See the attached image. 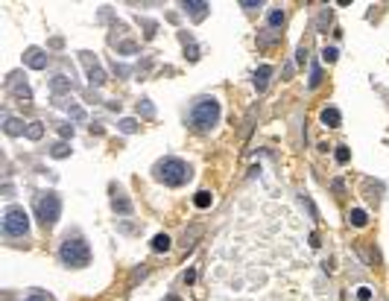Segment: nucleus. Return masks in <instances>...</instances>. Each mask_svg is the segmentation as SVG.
I'll list each match as a JSON object with an SVG mask.
<instances>
[{
  "mask_svg": "<svg viewBox=\"0 0 389 301\" xmlns=\"http://www.w3.org/2000/svg\"><path fill=\"white\" fill-rule=\"evenodd\" d=\"M24 62H26V68L44 70V68H47V62H50V56L41 50V47H29V50L24 53Z\"/></svg>",
  "mask_w": 389,
  "mask_h": 301,
  "instance_id": "0eeeda50",
  "label": "nucleus"
},
{
  "mask_svg": "<svg viewBox=\"0 0 389 301\" xmlns=\"http://www.w3.org/2000/svg\"><path fill=\"white\" fill-rule=\"evenodd\" d=\"M211 202H214V196L208 190H199V193L193 196V205H196V208H211Z\"/></svg>",
  "mask_w": 389,
  "mask_h": 301,
  "instance_id": "4468645a",
  "label": "nucleus"
},
{
  "mask_svg": "<svg viewBox=\"0 0 389 301\" xmlns=\"http://www.w3.org/2000/svg\"><path fill=\"white\" fill-rule=\"evenodd\" d=\"M319 82H322V70L313 65V68H310V88H316Z\"/></svg>",
  "mask_w": 389,
  "mask_h": 301,
  "instance_id": "b1692460",
  "label": "nucleus"
},
{
  "mask_svg": "<svg viewBox=\"0 0 389 301\" xmlns=\"http://www.w3.org/2000/svg\"><path fill=\"white\" fill-rule=\"evenodd\" d=\"M29 231V217H26L24 208H18V205H9V208L3 210V234L6 237H24Z\"/></svg>",
  "mask_w": 389,
  "mask_h": 301,
  "instance_id": "39448f33",
  "label": "nucleus"
},
{
  "mask_svg": "<svg viewBox=\"0 0 389 301\" xmlns=\"http://www.w3.org/2000/svg\"><path fill=\"white\" fill-rule=\"evenodd\" d=\"M322 62H337V47H325V50H322Z\"/></svg>",
  "mask_w": 389,
  "mask_h": 301,
  "instance_id": "5701e85b",
  "label": "nucleus"
},
{
  "mask_svg": "<svg viewBox=\"0 0 389 301\" xmlns=\"http://www.w3.org/2000/svg\"><path fill=\"white\" fill-rule=\"evenodd\" d=\"M281 23H284V12L281 9H272L270 12V26L275 29V26H281Z\"/></svg>",
  "mask_w": 389,
  "mask_h": 301,
  "instance_id": "a211bd4d",
  "label": "nucleus"
},
{
  "mask_svg": "<svg viewBox=\"0 0 389 301\" xmlns=\"http://www.w3.org/2000/svg\"><path fill=\"white\" fill-rule=\"evenodd\" d=\"M111 208L117 210V214H132V202L123 193H114V199H111Z\"/></svg>",
  "mask_w": 389,
  "mask_h": 301,
  "instance_id": "9b49d317",
  "label": "nucleus"
},
{
  "mask_svg": "<svg viewBox=\"0 0 389 301\" xmlns=\"http://www.w3.org/2000/svg\"><path fill=\"white\" fill-rule=\"evenodd\" d=\"M322 123H325V126H340L342 114L337 111V108H325V111H322Z\"/></svg>",
  "mask_w": 389,
  "mask_h": 301,
  "instance_id": "ddd939ff",
  "label": "nucleus"
},
{
  "mask_svg": "<svg viewBox=\"0 0 389 301\" xmlns=\"http://www.w3.org/2000/svg\"><path fill=\"white\" fill-rule=\"evenodd\" d=\"M305 62H307V50L302 47V50H298V65H305Z\"/></svg>",
  "mask_w": 389,
  "mask_h": 301,
  "instance_id": "c85d7f7f",
  "label": "nucleus"
},
{
  "mask_svg": "<svg viewBox=\"0 0 389 301\" xmlns=\"http://www.w3.org/2000/svg\"><path fill=\"white\" fill-rule=\"evenodd\" d=\"M155 178L164 182L167 187H182L190 178V167L182 158H164L155 164Z\"/></svg>",
  "mask_w": 389,
  "mask_h": 301,
  "instance_id": "f03ea898",
  "label": "nucleus"
},
{
  "mask_svg": "<svg viewBox=\"0 0 389 301\" xmlns=\"http://www.w3.org/2000/svg\"><path fill=\"white\" fill-rule=\"evenodd\" d=\"M44 135V129H41V123H29V129H26V138L29 140H38Z\"/></svg>",
  "mask_w": 389,
  "mask_h": 301,
  "instance_id": "f3484780",
  "label": "nucleus"
},
{
  "mask_svg": "<svg viewBox=\"0 0 389 301\" xmlns=\"http://www.w3.org/2000/svg\"><path fill=\"white\" fill-rule=\"evenodd\" d=\"M59 132H62V138H73V126H71V123H59Z\"/></svg>",
  "mask_w": 389,
  "mask_h": 301,
  "instance_id": "a878e982",
  "label": "nucleus"
},
{
  "mask_svg": "<svg viewBox=\"0 0 389 301\" xmlns=\"http://www.w3.org/2000/svg\"><path fill=\"white\" fill-rule=\"evenodd\" d=\"M65 88H71V82H68V76H56V79H53V94L65 91Z\"/></svg>",
  "mask_w": 389,
  "mask_h": 301,
  "instance_id": "412c9836",
  "label": "nucleus"
},
{
  "mask_svg": "<svg viewBox=\"0 0 389 301\" xmlns=\"http://www.w3.org/2000/svg\"><path fill=\"white\" fill-rule=\"evenodd\" d=\"M334 158L340 164H348V158H351V152H348V146H337V152H334Z\"/></svg>",
  "mask_w": 389,
  "mask_h": 301,
  "instance_id": "4be33fe9",
  "label": "nucleus"
},
{
  "mask_svg": "<svg viewBox=\"0 0 389 301\" xmlns=\"http://www.w3.org/2000/svg\"><path fill=\"white\" fill-rule=\"evenodd\" d=\"M220 120V103L214 100V97H202V100H196V103L190 105L188 111V123L193 129H199V132H208V129L214 126Z\"/></svg>",
  "mask_w": 389,
  "mask_h": 301,
  "instance_id": "f257e3e1",
  "label": "nucleus"
},
{
  "mask_svg": "<svg viewBox=\"0 0 389 301\" xmlns=\"http://www.w3.org/2000/svg\"><path fill=\"white\" fill-rule=\"evenodd\" d=\"M138 111H141L143 117H155V108H153L149 100H141V103H138Z\"/></svg>",
  "mask_w": 389,
  "mask_h": 301,
  "instance_id": "6ab92c4d",
  "label": "nucleus"
},
{
  "mask_svg": "<svg viewBox=\"0 0 389 301\" xmlns=\"http://www.w3.org/2000/svg\"><path fill=\"white\" fill-rule=\"evenodd\" d=\"M26 301H53V298H50V295H47V292H29V298H26Z\"/></svg>",
  "mask_w": 389,
  "mask_h": 301,
  "instance_id": "393cba45",
  "label": "nucleus"
},
{
  "mask_svg": "<svg viewBox=\"0 0 389 301\" xmlns=\"http://www.w3.org/2000/svg\"><path fill=\"white\" fill-rule=\"evenodd\" d=\"M3 129H6V135L15 138V135H24L29 126H26L24 120H18V117H3Z\"/></svg>",
  "mask_w": 389,
  "mask_h": 301,
  "instance_id": "6e6552de",
  "label": "nucleus"
},
{
  "mask_svg": "<svg viewBox=\"0 0 389 301\" xmlns=\"http://www.w3.org/2000/svg\"><path fill=\"white\" fill-rule=\"evenodd\" d=\"M50 155H53V158H68V155H71V146H68V143H56V146L50 149Z\"/></svg>",
  "mask_w": 389,
  "mask_h": 301,
  "instance_id": "dca6fc26",
  "label": "nucleus"
},
{
  "mask_svg": "<svg viewBox=\"0 0 389 301\" xmlns=\"http://www.w3.org/2000/svg\"><path fill=\"white\" fill-rule=\"evenodd\" d=\"M185 9L193 15V21H202V18L208 15V9H211V6H208L205 0H190V3H185Z\"/></svg>",
  "mask_w": 389,
  "mask_h": 301,
  "instance_id": "1a4fd4ad",
  "label": "nucleus"
},
{
  "mask_svg": "<svg viewBox=\"0 0 389 301\" xmlns=\"http://www.w3.org/2000/svg\"><path fill=\"white\" fill-rule=\"evenodd\" d=\"M270 76H272V68H270V65H260V68L255 70V88L263 91V88L270 85Z\"/></svg>",
  "mask_w": 389,
  "mask_h": 301,
  "instance_id": "9d476101",
  "label": "nucleus"
},
{
  "mask_svg": "<svg viewBox=\"0 0 389 301\" xmlns=\"http://www.w3.org/2000/svg\"><path fill=\"white\" fill-rule=\"evenodd\" d=\"M62 214V199L53 193V190H47V193H41V196H36V220L44 225V228H53L56 225V220H59Z\"/></svg>",
  "mask_w": 389,
  "mask_h": 301,
  "instance_id": "20e7f679",
  "label": "nucleus"
},
{
  "mask_svg": "<svg viewBox=\"0 0 389 301\" xmlns=\"http://www.w3.org/2000/svg\"><path fill=\"white\" fill-rule=\"evenodd\" d=\"M59 257L65 266H73V269H82L91 263V249L85 243L82 237H68L59 249Z\"/></svg>",
  "mask_w": 389,
  "mask_h": 301,
  "instance_id": "7ed1b4c3",
  "label": "nucleus"
},
{
  "mask_svg": "<svg viewBox=\"0 0 389 301\" xmlns=\"http://www.w3.org/2000/svg\"><path fill=\"white\" fill-rule=\"evenodd\" d=\"M240 6H243V9H258L260 3H252V0H243V3H240Z\"/></svg>",
  "mask_w": 389,
  "mask_h": 301,
  "instance_id": "cd10ccee",
  "label": "nucleus"
},
{
  "mask_svg": "<svg viewBox=\"0 0 389 301\" xmlns=\"http://www.w3.org/2000/svg\"><path fill=\"white\" fill-rule=\"evenodd\" d=\"M357 298H360V301H369V298H372V290H369V287H360V290H357Z\"/></svg>",
  "mask_w": 389,
  "mask_h": 301,
  "instance_id": "bb28decb",
  "label": "nucleus"
},
{
  "mask_svg": "<svg viewBox=\"0 0 389 301\" xmlns=\"http://www.w3.org/2000/svg\"><path fill=\"white\" fill-rule=\"evenodd\" d=\"M82 65H85V70H88V79H91V85H103L106 82V73H103V68H100V62H97V56H91V53H82Z\"/></svg>",
  "mask_w": 389,
  "mask_h": 301,
  "instance_id": "423d86ee",
  "label": "nucleus"
},
{
  "mask_svg": "<svg viewBox=\"0 0 389 301\" xmlns=\"http://www.w3.org/2000/svg\"><path fill=\"white\" fill-rule=\"evenodd\" d=\"M120 132H123V135H132V132H138V123L126 117V120H120Z\"/></svg>",
  "mask_w": 389,
  "mask_h": 301,
  "instance_id": "aec40b11",
  "label": "nucleus"
},
{
  "mask_svg": "<svg viewBox=\"0 0 389 301\" xmlns=\"http://www.w3.org/2000/svg\"><path fill=\"white\" fill-rule=\"evenodd\" d=\"M170 249V237L167 234H155L153 237V252H167Z\"/></svg>",
  "mask_w": 389,
  "mask_h": 301,
  "instance_id": "2eb2a0df",
  "label": "nucleus"
},
{
  "mask_svg": "<svg viewBox=\"0 0 389 301\" xmlns=\"http://www.w3.org/2000/svg\"><path fill=\"white\" fill-rule=\"evenodd\" d=\"M348 222H351L354 228H363L366 222H369V214H366L363 208H354L351 214H348Z\"/></svg>",
  "mask_w": 389,
  "mask_h": 301,
  "instance_id": "f8f14e48",
  "label": "nucleus"
}]
</instances>
